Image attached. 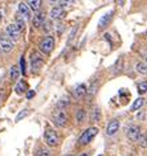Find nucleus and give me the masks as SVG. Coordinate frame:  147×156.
I'll use <instances>...</instances> for the list:
<instances>
[{
    "label": "nucleus",
    "instance_id": "4be33fe9",
    "mask_svg": "<svg viewBox=\"0 0 147 156\" xmlns=\"http://www.w3.org/2000/svg\"><path fill=\"white\" fill-rule=\"evenodd\" d=\"M16 25L17 28H19V30H21V29H24V27H25V20H24V17L21 16V15H16Z\"/></svg>",
    "mask_w": 147,
    "mask_h": 156
},
{
    "label": "nucleus",
    "instance_id": "6ab92c4d",
    "mask_svg": "<svg viewBox=\"0 0 147 156\" xmlns=\"http://www.w3.org/2000/svg\"><path fill=\"white\" fill-rule=\"evenodd\" d=\"M137 142L139 143V146L141 147H143V148L147 147V134L146 132H141V134H139Z\"/></svg>",
    "mask_w": 147,
    "mask_h": 156
},
{
    "label": "nucleus",
    "instance_id": "bb28decb",
    "mask_svg": "<svg viewBox=\"0 0 147 156\" xmlns=\"http://www.w3.org/2000/svg\"><path fill=\"white\" fill-rule=\"evenodd\" d=\"M138 93L139 94H145V93H147V82L146 81H143V82H141L138 85Z\"/></svg>",
    "mask_w": 147,
    "mask_h": 156
},
{
    "label": "nucleus",
    "instance_id": "412c9836",
    "mask_svg": "<svg viewBox=\"0 0 147 156\" xmlns=\"http://www.w3.org/2000/svg\"><path fill=\"white\" fill-rule=\"evenodd\" d=\"M101 116H102V114H101V110H99L98 107H95L94 110L91 111V120L93 122H99V120H101Z\"/></svg>",
    "mask_w": 147,
    "mask_h": 156
},
{
    "label": "nucleus",
    "instance_id": "20e7f679",
    "mask_svg": "<svg viewBox=\"0 0 147 156\" xmlns=\"http://www.w3.org/2000/svg\"><path fill=\"white\" fill-rule=\"evenodd\" d=\"M55 49V38L52 36H46L44 40L40 42V50L44 52L45 54H49Z\"/></svg>",
    "mask_w": 147,
    "mask_h": 156
},
{
    "label": "nucleus",
    "instance_id": "5701e85b",
    "mask_svg": "<svg viewBox=\"0 0 147 156\" xmlns=\"http://www.w3.org/2000/svg\"><path fill=\"white\" fill-rule=\"evenodd\" d=\"M27 5L29 7V9L38 11V8H40V5H41V2H38V0H29Z\"/></svg>",
    "mask_w": 147,
    "mask_h": 156
},
{
    "label": "nucleus",
    "instance_id": "c85d7f7f",
    "mask_svg": "<svg viewBox=\"0 0 147 156\" xmlns=\"http://www.w3.org/2000/svg\"><path fill=\"white\" fill-rule=\"evenodd\" d=\"M33 97H34V91L33 90H29L28 93H27V98H28V99H32Z\"/></svg>",
    "mask_w": 147,
    "mask_h": 156
},
{
    "label": "nucleus",
    "instance_id": "9d476101",
    "mask_svg": "<svg viewBox=\"0 0 147 156\" xmlns=\"http://www.w3.org/2000/svg\"><path fill=\"white\" fill-rule=\"evenodd\" d=\"M19 15H21L23 17H24V20H29L30 19V9L29 7L27 5V3H19Z\"/></svg>",
    "mask_w": 147,
    "mask_h": 156
},
{
    "label": "nucleus",
    "instance_id": "ddd939ff",
    "mask_svg": "<svg viewBox=\"0 0 147 156\" xmlns=\"http://www.w3.org/2000/svg\"><path fill=\"white\" fill-rule=\"evenodd\" d=\"M45 21V12H38L36 16L33 17V27L34 28H40Z\"/></svg>",
    "mask_w": 147,
    "mask_h": 156
},
{
    "label": "nucleus",
    "instance_id": "6e6552de",
    "mask_svg": "<svg viewBox=\"0 0 147 156\" xmlns=\"http://www.w3.org/2000/svg\"><path fill=\"white\" fill-rule=\"evenodd\" d=\"M30 64H32V69H33V72L36 73L37 70L42 66V64H44V60H42V57L40 56V54L33 53V54H32V57H30Z\"/></svg>",
    "mask_w": 147,
    "mask_h": 156
},
{
    "label": "nucleus",
    "instance_id": "f03ea898",
    "mask_svg": "<svg viewBox=\"0 0 147 156\" xmlns=\"http://www.w3.org/2000/svg\"><path fill=\"white\" fill-rule=\"evenodd\" d=\"M44 140H45V143L48 144L49 147H57L59 146V143H60V139H59L57 132L51 127H46V130L44 132Z\"/></svg>",
    "mask_w": 147,
    "mask_h": 156
},
{
    "label": "nucleus",
    "instance_id": "393cba45",
    "mask_svg": "<svg viewBox=\"0 0 147 156\" xmlns=\"http://www.w3.org/2000/svg\"><path fill=\"white\" fill-rule=\"evenodd\" d=\"M37 156H53V155L48 148L41 147V148H38V151H37Z\"/></svg>",
    "mask_w": 147,
    "mask_h": 156
},
{
    "label": "nucleus",
    "instance_id": "9b49d317",
    "mask_svg": "<svg viewBox=\"0 0 147 156\" xmlns=\"http://www.w3.org/2000/svg\"><path fill=\"white\" fill-rule=\"evenodd\" d=\"M64 13H65V11H64V8L61 5L53 7V8L51 9V12H49V15H51L52 19H60V17L64 16Z\"/></svg>",
    "mask_w": 147,
    "mask_h": 156
},
{
    "label": "nucleus",
    "instance_id": "7c9ffc66",
    "mask_svg": "<svg viewBox=\"0 0 147 156\" xmlns=\"http://www.w3.org/2000/svg\"><path fill=\"white\" fill-rule=\"evenodd\" d=\"M80 156H88L86 154H82V155H80Z\"/></svg>",
    "mask_w": 147,
    "mask_h": 156
},
{
    "label": "nucleus",
    "instance_id": "a211bd4d",
    "mask_svg": "<svg viewBox=\"0 0 147 156\" xmlns=\"http://www.w3.org/2000/svg\"><path fill=\"white\" fill-rule=\"evenodd\" d=\"M19 76H20V70H19V68H17L16 65H13L12 68H11V70H9V77H11V80H12V81H17Z\"/></svg>",
    "mask_w": 147,
    "mask_h": 156
},
{
    "label": "nucleus",
    "instance_id": "2eb2a0df",
    "mask_svg": "<svg viewBox=\"0 0 147 156\" xmlns=\"http://www.w3.org/2000/svg\"><path fill=\"white\" fill-rule=\"evenodd\" d=\"M27 90H28V85H27L25 81H19L16 87H15V91H16L17 94H23V93Z\"/></svg>",
    "mask_w": 147,
    "mask_h": 156
},
{
    "label": "nucleus",
    "instance_id": "aec40b11",
    "mask_svg": "<svg viewBox=\"0 0 147 156\" xmlns=\"http://www.w3.org/2000/svg\"><path fill=\"white\" fill-rule=\"evenodd\" d=\"M143 103H145V99L143 98H138L134 101V103L131 105V111H138L139 108L143 106Z\"/></svg>",
    "mask_w": 147,
    "mask_h": 156
},
{
    "label": "nucleus",
    "instance_id": "f704fd0d",
    "mask_svg": "<svg viewBox=\"0 0 147 156\" xmlns=\"http://www.w3.org/2000/svg\"><path fill=\"white\" fill-rule=\"evenodd\" d=\"M146 36H147V33H146Z\"/></svg>",
    "mask_w": 147,
    "mask_h": 156
},
{
    "label": "nucleus",
    "instance_id": "1a4fd4ad",
    "mask_svg": "<svg viewBox=\"0 0 147 156\" xmlns=\"http://www.w3.org/2000/svg\"><path fill=\"white\" fill-rule=\"evenodd\" d=\"M118 130H119V122L117 119H113V120H110V122H109V124H107L106 134L109 136H113V135L117 134Z\"/></svg>",
    "mask_w": 147,
    "mask_h": 156
},
{
    "label": "nucleus",
    "instance_id": "f3484780",
    "mask_svg": "<svg viewBox=\"0 0 147 156\" xmlns=\"http://www.w3.org/2000/svg\"><path fill=\"white\" fill-rule=\"evenodd\" d=\"M85 119H86V111H85L84 108H78L76 112V120L78 123H82V122H85Z\"/></svg>",
    "mask_w": 147,
    "mask_h": 156
},
{
    "label": "nucleus",
    "instance_id": "4468645a",
    "mask_svg": "<svg viewBox=\"0 0 147 156\" xmlns=\"http://www.w3.org/2000/svg\"><path fill=\"white\" fill-rule=\"evenodd\" d=\"M113 15H114V12H107L106 15H103V16L101 17V20H99V23H98L99 28H105V27L109 25V23L111 20V17H113Z\"/></svg>",
    "mask_w": 147,
    "mask_h": 156
},
{
    "label": "nucleus",
    "instance_id": "2f4dec72",
    "mask_svg": "<svg viewBox=\"0 0 147 156\" xmlns=\"http://www.w3.org/2000/svg\"><path fill=\"white\" fill-rule=\"evenodd\" d=\"M98 156H103V155H98Z\"/></svg>",
    "mask_w": 147,
    "mask_h": 156
},
{
    "label": "nucleus",
    "instance_id": "dca6fc26",
    "mask_svg": "<svg viewBox=\"0 0 147 156\" xmlns=\"http://www.w3.org/2000/svg\"><path fill=\"white\" fill-rule=\"evenodd\" d=\"M122 69H123V57H118V60L115 61V64L113 66V73L118 74Z\"/></svg>",
    "mask_w": 147,
    "mask_h": 156
},
{
    "label": "nucleus",
    "instance_id": "72a5a7b5",
    "mask_svg": "<svg viewBox=\"0 0 147 156\" xmlns=\"http://www.w3.org/2000/svg\"><path fill=\"white\" fill-rule=\"evenodd\" d=\"M146 61H147V58H146Z\"/></svg>",
    "mask_w": 147,
    "mask_h": 156
},
{
    "label": "nucleus",
    "instance_id": "f257e3e1",
    "mask_svg": "<svg viewBox=\"0 0 147 156\" xmlns=\"http://www.w3.org/2000/svg\"><path fill=\"white\" fill-rule=\"evenodd\" d=\"M97 134H98V128L97 127H89L88 130H85L78 138V144L80 146H86V144H89L93 139L95 138Z\"/></svg>",
    "mask_w": 147,
    "mask_h": 156
},
{
    "label": "nucleus",
    "instance_id": "c756f323",
    "mask_svg": "<svg viewBox=\"0 0 147 156\" xmlns=\"http://www.w3.org/2000/svg\"><path fill=\"white\" fill-rule=\"evenodd\" d=\"M2 19H3V11L0 9V21H2Z\"/></svg>",
    "mask_w": 147,
    "mask_h": 156
},
{
    "label": "nucleus",
    "instance_id": "cd10ccee",
    "mask_svg": "<svg viewBox=\"0 0 147 156\" xmlns=\"http://www.w3.org/2000/svg\"><path fill=\"white\" fill-rule=\"evenodd\" d=\"M20 69H21V74L24 76V74H27V69H25V60L24 57L20 58Z\"/></svg>",
    "mask_w": 147,
    "mask_h": 156
},
{
    "label": "nucleus",
    "instance_id": "b1692460",
    "mask_svg": "<svg viewBox=\"0 0 147 156\" xmlns=\"http://www.w3.org/2000/svg\"><path fill=\"white\" fill-rule=\"evenodd\" d=\"M28 114H29V111L27 110V108H24V110H21L20 112H19V114L16 115V118H15V122H20V120H23L25 118V116H28Z\"/></svg>",
    "mask_w": 147,
    "mask_h": 156
},
{
    "label": "nucleus",
    "instance_id": "7ed1b4c3",
    "mask_svg": "<svg viewBox=\"0 0 147 156\" xmlns=\"http://www.w3.org/2000/svg\"><path fill=\"white\" fill-rule=\"evenodd\" d=\"M52 119L59 127H64V126H66V123H68V116H66V114H65V111L63 110V108H59V110L53 111Z\"/></svg>",
    "mask_w": 147,
    "mask_h": 156
},
{
    "label": "nucleus",
    "instance_id": "a878e982",
    "mask_svg": "<svg viewBox=\"0 0 147 156\" xmlns=\"http://www.w3.org/2000/svg\"><path fill=\"white\" fill-rule=\"evenodd\" d=\"M137 72L141 73V74L147 73V65L145 64V62H138L137 64Z\"/></svg>",
    "mask_w": 147,
    "mask_h": 156
},
{
    "label": "nucleus",
    "instance_id": "39448f33",
    "mask_svg": "<svg viewBox=\"0 0 147 156\" xmlns=\"http://www.w3.org/2000/svg\"><path fill=\"white\" fill-rule=\"evenodd\" d=\"M13 41L9 40L7 36H4V34H0V50H2L3 53H9L11 50L13 49Z\"/></svg>",
    "mask_w": 147,
    "mask_h": 156
},
{
    "label": "nucleus",
    "instance_id": "f8f14e48",
    "mask_svg": "<svg viewBox=\"0 0 147 156\" xmlns=\"http://www.w3.org/2000/svg\"><path fill=\"white\" fill-rule=\"evenodd\" d=\"M73 94H74V97H76L77 99L84 98L85 94H86V86H85L84 83H81V85H78V86H76L74 91H73Z\"/></svg>",
    "mask_w": 147,
    "mask_h": 156
},
{
    "label": "nucleus",
    "instance_id": "423d86ee",
    "mask_svg": "<svg viewBox=\"0 0 147 156\" xmlns=\"http://www.w3.org/2000/svg\"><path fill=\"white\" fill-rule=\"evenodd\" d=\"M5 33H7V37L12 41L19 40V37H20V30H19V28L15 24H9L8 27H7Z\"/></svg>",
    "mask_w": 147,
    "mask_h": 156
},
{
    "label": "nucleus",
    "instance_id": "473e14b6",
    "mask_svg": "<svg viewBox=\"0 0 147 156\" xmlns=\"http://www.w3.org/2000/svg\"><path fill=\"white\" fill-rule=\"evenodd\" d=\"M68 156H73V155H68Z\"/></svg>",
    "mask_w": 147,
    "mask_h": 156
},
{
    "label": "nucleus",
    "instance_id": "0eeeda50",
    "mask_svg": "<svg viewBox=\"0 0 147 156\" xmlns=\"http://www.w3.org/2000/svg\"><path fill=\"white\" fill-rule=\"evenodd\" d=\"M127 138L130 140H133V142H137L138 140V136L141 134V127L137 126V124H131V126L127 128Z\"/></svg>",
    "mask_w": 147,
    "mask_h": 156
}]
</instances>
